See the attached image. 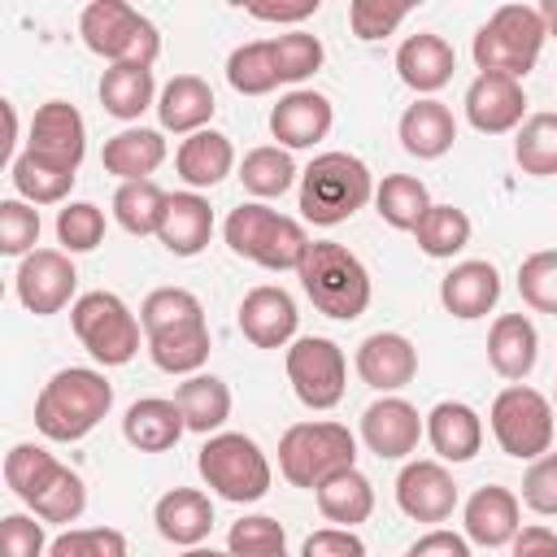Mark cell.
Listing matches in <instances>:
<instances>
[{
    "instance_id": "20",
    "label": "cell",
    "mask_w": 557,
    "mask_h": 557,
    "mask_svg": "<svg viewBox=\"0 0 557 557\" xmlns=\"http://www.w3.org/2000/svg\"><path fill=\"white\" fill-rule=\"evenodd\" d=\"M461 522H466V540L470 544H479V548H505L522 531V505H518V496L509 487L487 483V487H479L466 500Z\"/></svg>"
},
{
    "instance_id": "26",
    "label": "cell",
    "mask_w": 557,
    "mask_h": 557,
    "mask_svg": "<svg viewBox=\"0 0 557 557\" xmlns=\"http://www.w3.org/2000/svg\"><path fill=\"white\" fill-rule=\"evenodd\" d=\"M426 440L440 461H470L483 448V418L466 400H440L426 413Z\"/></svg>"
},
{
    "instance_id": "19",
    "label": "cell",
    "mask_w": 557,
    "mask_h": 557,
    "mask_svg": "<svg viewBox=\"0 0 557 557\" xmlns=\"http://www.w3.org/2000/svg\"><path fill=\"white\" fill-rule=\"evenodd\" d=\"M331 122H335V109L322 91H309V87H296L287 91L274 109H270V135L278 139V148H313L318 139L331 135Z\"/></svg>"
},
{
    "instance_id": "8",
    "label": "cell",
    "mask_w": 557,
    "mask_h": 557,
    "mask_svg": "<svg viewBox=\"0 0 557 557\" xmlns=\"http://www.w3.org/2000/svg\"><path fill=\"white\" fill-rule=\"evenodd\" d=\"M78 35L109 65H144V70H152V61L161 52L157 26L139 9H131L126 0H91L83 9V17H78Z\"/></svg>"
},
{
    "instance_id": "48",
    "label": "cell",
    "mask_w": 557,
    "mask_h": 557,
    "mask_svg": "<svg viewBox=\"0 0 557 557\" xmlns=\"http://www.w3.org/2000/svg\"><path fill=\"white\" fill-rule=\"evenodd\" d=\"M191 318H205V305H200L196 292H187V287H157V292H148L144 305H139L144 335H148V331H161V326H174V322H191Z\"/></svg>"
},
{
    "instance_id": "13",
    "label": "cell",
    "mask_w": 557,
    "mask_h": 557,
    "mask_svg": "<svg viewBox=\"0 0 557 557\" xmlns=\"http://www.w3.org/2000/svg\"><path fill=\"white\" fill-rule=\"evenodd\" d=\"M30 157L48 161V165H61V170H74L83 165V152H87V122L83 113L70 104V100H48L35 109L30 117V139L26 148Z\"/></svg>"
},
{
    "instance_id": "39",
    "label": "cell",
    "mask_w": 557,
    "mask_h": 557,
    "mask_svg": "<svg viewBox=\"0 0 557 557\" xmlns=\"http://www.w3.org/2000/svg\"><path fill=\"white\" fill-rule=\"evenodd\" d=\"M9 178H13V191L26 200V205H61L74 187V170H61V165H48L30 152H17L13 165H9Z\"/></svg>"
},
{
    "instance_id": "24",
    "label": "cell",
    "mask_w": 557,
    "mask_h": 557,
    "mask_svg": "<svg viewBox=\"0 0 557 557\" xmlns=\"http://www.w3.org/2000/svg\"><path fill=\"white\" fill-rule=\"evenodd\" d=\"M213 113H218V100H213V87L200 74H174L161 87V96H157L161 131H174V135L209 131V117Z\"/></svg>"
},
{
    "instance_id": "33",
    "label": "cell",
    "mask_w": 557,
    "mask_h": 557,
    "mask_svg": "<svg viewBox=\"0 0 557 557\" xmlns=\"http://www.w3.org/2000/svg\"><path fill=\"white\" fill-rule=\"evenodd\" d=\"M174 405L183 409L187 431L196 435H218L222 422L231 418V387L218 374H187L174 392Z\"/></svg>"
},
{
    "instance_id": "9",
    "label": "cell",
    "mask_w": 557,
    "mask_h": 557,
    "mask_svg": "<svg viewBox=\"0 0 557 557\" xmlns=\"http://www.w3.org/2000/svg\"><path fill=\"white\" fill-rule=\"evenodd\" d=\"M70 326L78 344L100 361V366H126L139 352V318L117 292H83L70 305Z\"/></svg>"
},
{
    "instance_id": "2",
    "label": "cell",
    "mask_w": 557,
    "mask_h": 557,
    "mask_svg": "<svg viewBox=\"0 0 557 557\" xmlns=\"http://www.w3.org/2000/svg\"><path fill=\"white\" fill-rule=\"evenodd\" d=\"M374 200L370 165L352 152H318L300 170V218L313 226H339Z\"/></svg>"
},
{
    "instance_id": "25",
    "label": "cell",
    "mask_w": 557,
    "mask_h": 557,
    "mask_svg": "<svg viewBox=\"0 0 557 557\" xmlns=\"http://www.w3.org/2000/svg\"><path fill=\"white\" fill-rule=\"evenodd\" d=\"M535 357H540V335H535V322L527 313H500L487 331V361L500 379L509 383H522L531 370H535Z\"/></svg>"
},
{
    "instance_id": "38",
    "label": "cell",
    "mask_w": 557,
    "mask_h": 557,
    "mask_svg": "<svg viewBox=\"0 0 557 557\" xmlns=\"http://www.w3.org/2000/svg\"><path fill=\"white\" fill-rule=\"evenodd\" d=\"M61 470H65V466H61L48 448H39V444H13V448L4 453V483H9L13 496L26 500V505H35V500L57 483Z\"/></svg>"
},
{
    "instance_id": "5",
    "label": "cell",
    "mask_w": 557,
    "mask_h": 557,
    "mask_svg": "<svg viewBox=\"0 0 557 557\" xmlns=\"http://www.w3.org/2000/svg\"><path fill=\"white\" fill-rule=\"evenodd\" d=\"M222 235H226V248L235 257H244V261H252L261 270H274V274L278 270H300V261H305V252L313 244L296 218L274 213L261 200H248V205L231 209Z\"/></svg>"
},
{
    "instance_id": "45",
    "label": "cell",
    "mask_w": 557,
    "mask_h": 557,
    "mask_svg": "<svg viewBox=\"0 0 557 557\" xmlns=\"http://www.w3.org/2000/svg\"><path fill=\"white\" fill-rule=\"evenodd\" d=\"M270 48H274V65H278V78L283 83H305L309 74H318L322 70V39L318 35H309V30H287V35H274L270 39Z\"/></svg>"
},
{
    "instance_id": "43",
    "label": "cell",
    "mask_w": 557,
    "mask_h": 557,
    "mask_svg": "<svg viewBox=\"0 0 557 557\" xmlns=\"http://www.w3.org/2000/svg\"><path fill=\"white\" fill-rule=\"evenodd\" d=\"M513 161H518V170L531 174V178L557 174V113H531V117L518 126Z\"/></svg>"
},
{
    "instance_id": "16",
    "label": "cell",
    "mask_w": 557,
    "mask_h": 557,
    "mask_svg": "<svg viewBox=\"0 0 557 557\" xmlns=\"http://www.w3.org/2000/svg\"><path fill=\"white\" fill-rule=\"evenodd\" d=\"M396 505L413 522H448L457 509V483L444 461H409L396 474Z\"/></svg>"
},
{
    "instance_id": "57",
    "label": "cell",
    "mask_w": 557,
    "mask_h": 557,
    "mask_svg": "<svg viewBox=\"0 0 557 557\" xmlns=\"http://www.w3.org/2000/svg\"><path fill=\"white\" fill-rule=\"evenodd\" d=\"M252 17H261V22H278V26H296V22H305V17H313L318 13V0H292V4H261V0H252V4H244Z\"/></svg>"
},
{
    "instance_id": "46",
    "label": "cell",
    "mask_w": 557,
    "mask_h": 557,
    "mask_svg": "<svg viewBox=\"0 0 557 557\" xmlns=\"http://www.w3.org/2000/svg\"><path fill=\"white\" fill-rule=\"evenodd\" d=\"M518 292H522V305H531L535 313H557V248H540L522 257Z\"/></svg>"
},
{
    "instance_id": "44",
    "label": "cell",
    "mask_w": 557,
    "mask_h": 557,
    "mask_svg": "<svg viewBox=\"0 0 557 557\" xmlns=\"http://www.w3.org/2000/svg\"><path fill=\"white\" fill-rule=\"evenodd\" d=\"M231 557H287V531L270 513H248L226 535Z\"/></svg>"
},
{
    "instance_id": "59",
    "label": "cell",
    "mask_w": 557,
    "mask_h": 557,
    "mask_svg": "<svg viewBox=\"0 0 557 557\" xmlns=\"http://www.w3.org/2000/svg\"><path fill=\"white\" fill-rule=\"evenodd\" d=\"M540 17H544V26H548V35L557 39V0H544V4H540Z\"/></svg>"
},
{
    "instance_id": "6",
    "label": "cell",
    "mask_w": 557,
    "mask_h": 557,
    "mask_svg": "<svg viewBox=\"0 0 557 557\" xmlns=\"http://www.w3.org/2000/svg\"><path fill=\"white\" fill-rule=\"evenodd\" d=\"M196 470H200L205 487L218 492L231 505H252L274 483L270 457L244 431H218V435H209L200 444V453H196Z\"/></svg>"
},
{
    "instance_id": "62",
    "label": "cell",
    "mask_w": 557,
    "mask_h": 557,
    "mask_svg": "<svg viewBox=\"0 0 557 557\" xmlns=\"http://www.w3.org/2000/svg\"><path fill=\"white\" fill-rule=\"evenodd\" d=\"M405 557H409V553H405Z\"/></svg>"
},
{
    "instance_id": "55",
    "label": "cell",
    "mask_w": 557,
    "mask_h": 557,
    "mask_svg": "<svg viewBox=\"0 0 557 557\" xmlns=\"http://www.w3.org/2000/svg\"><path fill=\"white\" fill-rule=\"evenodd\" d=\"M300 557H366V544L348 527H322L300 544Z\"/></svg>"
},
{
    "instance_id": "51",
    "label": "cell",
    "mask_w": 557,
    "mask_h": 557,
    "mask_svg": "<svg viewBox=\"0 0 557 557\" xmlns=\"http://www.w3.org/2000/svg\"><path fill=\"white\" fill-rule=\"evenodd\" d=\"M405 17H409L405 0H352L348 4V26H352V35L361 44H374V39L392 35Z\"/></svg>"
},
{
    "instance_id": "58",
    "label": "cell",
    "mask_w": 557,
    "mask_h": 557,
    "mask_svg": "<svg viewBox=\"0 0 557 557\" xmlns=\"http://www.w3.org/2000/svg\"><path fill=\"white\" fill-rule=\"evenodd\" d=\"M513 557H557V531H548V527H522L513 535Z\"/></svg>"
},
{
    "instance_id": "28",
    "label": "cell",
    "mask_w": 557,
    "mask_h": 557,
    "mask_svg": "<svg viewBox=\"0 0 557 557\" xmlns=\"http://www.w3.org/2000/svg\"><path fill=\"white\" fill-rule=\"evenodd\" d=\"M213 235V209L200 191H174L170 205H165V218H161V231L157 239L165 244V252L174 257H196L205 252Z\"/></svg>"
},
{
    "instance_id": "27",
    "label": "cell",
    "mask_w": 557,
    "mask_h": 557,
    "mask_svg": "<svg viewBox=\"0 0 557 557\" xmlns=\"http://www.w3.org/2000/svg\"><path fill=\"white\" fill-rule=\"evenodd\" d=\"M183 431H187L183 409L174 400H165V396H144L122 418V435L139 453H170L183 440Z\"/></svg>"
},
{
    "instance_id": "32",
    "label": "cell",
    "mask_w": 557,
    "mask_h": 557,
    "mask_svg": "<svg viewBox=\"0 0 557 557\" xmlns=\"http://www.w3.org/2000/svg\"><path fill=\"white\" fill-rule=\"evenodd\" d=\"M100 161H104V170L113 178L139 183L152 170H161V161H165V135L161 131H148V126H126L113 139H104Z\"/></svg>"
},
{
    "instance_id": "23",
    "label": "cell",
    "mask_w": 557,
    "mask_h": 557,
    "mask_svg": "<svg viewBox=\"0 0 557 557\" xmlns=\"http://www.w3.org/2000/svg\"><path fill=\"white\" fill-rule=\"evenodd\" d=\"M396 135H400V148H405L409 157H418V161H440V157L453 148V139H457V117H453V109H448L444 100L418 96V100L400 113Z\"/></svg>"
},
{
    "instance_id": "41",
    "label": "cell",
    "mask_w": 557,
    "mask_h": 557,
    "mask_svg": "<svg viewBox=\"0 0 557 557\" xmlns=\"http://www.w3.org/2000/svg\"><path fill=\"white\" fill-rule=\"evenodd\" d=\"M226 83H231L239 96H270V91L283 83V78H278V65H274L270 39L239 44V48L226 57Z\"/></svg>"
},
{
    "instance_id": "21",
    "label": "cell",
    "mask_w": 557,
    "mask_h": 557,
    "mask_svg": "<svg viewBox=\"0 0 557 557\" xmlns=\"http://www.w3.org/2000/svg\"><path fill=\"white\" fill-rule=\"evenodd\" d=\"M457 70V52L444 35L435 30H418L396 48V74L405 87H413L418 96H435Z\"/></svg>"
},
{
    "instance_id": "29",
    "label": "cell",
    "mask_w": 557,
    "mask_h": 557,
    "mask_svg": "<svg viewBox=\"0 0 557 557\" xmlns=\"http://www.w3.org/2000/svg\"><path fill=\"white\" fill-rule=\"evenodd\" d=\"M209 348L213 344H209V322L205 318L148 331V357L165 374H200V366L209 361Z\"/></svg>"
},
{
    "instance_id": "17",
    "label": "cell",
    "mask_w": 557,
    "mask_h": 557,
    "mask_svg": "<svg viewBox=\"0 0 557 557\" xmlns=\"http://www.w3.org/2000/svg\"><path fill=\"white\" fill-rule=\"evenodd\" d=\"M357 374L366 387L396 396L418 374V348L400 331H374L357 344Z\"/></svg>"
},
{
    "instance_id": "60",
    "label": "cell",
    "mask_w": 557,
    "mask_h": 557,
    "mask_svg": "<svg viewBox=\"0 0 557 557\" xmlns=\"http://www.w3.org/2000/svg\"><path fill=\"white\" fill-rule=\"evenodd\" d=\"M178 557H231V553H218V548H187V553H178Z\"/></svg>"
},
{
    "instance_id": "40",
    "label": "cell",
    "mask_w": 557,
    "mask_h": 557,
    "mask_svg": "<svg viewBox=\"0 0 557 557\" xmlns=\"http://www.w3.org/2000/svg\"><path fill=\"white\" fill-rule=\"evenodd\" d=\"M165 205H170V191H161L152 178L122 183L113 191V218L131 235H157L161 231V218H165Z\"/></svg>"
},
{
    "instance_id": "14",
    "label": "cell",
    "mask_w": 557,
    "mask_h": 557,
    "mask_svg": "<svg viewBox=\"0 0 557 557\" xmlns=\"http://www.w3.org/2000/svg\"><path fill=\"white\" fill-rule=\"evenodd\" d=\"M422 435H426V418H418V409L405 396H379L361 413V444L383 461L409 457Z\"/></svg>"
},
{
    "instance_id": "61",
    "label": "cell",
    "mask_w": 557,
    "mask_h": 557,
    "mask_svg": "<svg viewBox=\"0 0 557 557\" xmlns=\"http://www.w3.org/2000/svg\"><path fill=\"white\" fill-rule=\"evenodd\" d=\"M553 409H557V387H553Z\"/></svg>"
},
{
    "instance_id": "50",
    "label": "cell",
    "mask_w": 557,
    "mask_h": 557,
    "mask_svg": "<svg viewBox=\"0 0 557 557\" xmlns=\"http://www.w3.org/2000/svg\"><path fill=\"white\" fill-rule=\"evenodd\" d=\"M39 244V209L22 196L0 200V252L4 257H30Z\"/></svg>"
},
{
    "instance_id": "53",
    "label": "cell",
    "mask_w": 557,
    "mask_h": 557,
    "mask_svg": "<svg viewBox=\"0 0 557 557\" xmlns=\"http://www.w3.org/2000/svg\"><path fill=\"white\" fill-rule=\"evenodd\" d=\"M44 553H48L44 522H35L30 513L0 518V557H44Z\"/></svg>"
},
{
    "instance_id": "4",
    "label": "cell",
    "mask_w": 557,
    "mask_h": 557,
    "mask_svg": "<svg viewBox=\"0 0 557 557\" xmlns=\"http://www.w3.org/2000/svg\"><path fill=\"white\" fill-rule=\"evenodd\" d=\"M548 26L540 17V4H500L474 35L470 52L479 74H505V78H527L544 52Z\"/></svg>"
},
{
    "instance_id": "36",
    "label": "cell",
    "mask_w": 557,
    "mask_h": 557,
    "mask_svg": "<svg viewBox=\"0 0 557 557\" xmlns=\"http://www.w3.org/2000/svg\"><path fill=\"white\" fill-rule=\"evenodd\" d=\"M296 178H300V170H296L292 152L278 148V144H261V148L244 152V161H239V183H244V191L257 196V200L283 196Z\"/></svg>"
},
{
    "instance_id": "30",
    "label": "cell",
    "mask_w": 557,
    "mask_h": 557,
    "mask_svg": "<svg viewBox=\"0 0 557 557\" xmlns=\"http://www.w3.org/2000/svg\"><path fill=\"white\" fill-rule=\"evenodd\" d=\"M152 522H157V531H161L170 544L196 548V544H205V535L213 531V505H209V496L196 492V487H174V492H165V496L157 500Z\"/></svg>"
},
{
    "instance_id": "1",
    "label": "cell",
    "mask_w": 557,
    "mask_h": 557,
    "mask_svg": "<svg viewBox=\"0 0 557 557\" xmlns=\"http://www.w3.org/2000/svg\"><path fill=\"white\" fill-rule=\"evenodd\" d=\"M109 409H113V383L91 366H65L39 387L35 426L44 440L74 444V440L91 435Z\"/></svg>"
},
{
    "instance_id": "10",
    "label": "cell",
    "mask_w": 557,
    "mask_h": 557,
    "mask_svg": "<svg viewBox=\"0 0 557 557\" xmlns=\"http://www.w3.org/2000/svg\"><path fill=\"white\" fill-rule=\"evenodd\" d=\"M492 435L500 444L505 457H518V461H535L544 453H553V400L527 383H509L496 392L492 400Z\"/></svg>"
},
{
    "instance_id": "22",
    "label": "cell",
    "mask_w": 557,
    "mask_h": 557,
    "mask_svg": "<svg viewBox=\"0 0 557 557\" xmlns=\"http://www.w3.org/2000/svg\"><path fill=\"white\" fill-rule=\"evenodd\" d=\"M496 300H500V274L492 261H457L440 278V305L461 322L487 318Z\"/></svg>"
},
{
    "instance_id": "11",
    "label": "cell",
    "mask_w": 557,
    "mask_h": 557,
    "mask_svg": "<svg viewBox=\"0 0 557 557\" xmlns=\"http://www.w3.org/2000/svg\"><path fill=\"white\" fill-rule=\"evenodd\" d=\"M287 383L305 409H335L348 387L344 348L326 335H300L287 348Z\"/></svg>"
},
{
    "instance_id": "37",
    "label": "cell",
    "mask_w": 557,
    "mask_h": 557,
    "mask_svg": "<svg viewBox=\"0 0 557 557\" xmlns=\"http://www.w3.org/2000/svg\"><path fill=\"white\" fill-rule=\"evenodd\" d=\"M426 209H431L426 183L413 178V174H387V178L374 187V213H379L392 231H418V222L426 218Z\"/></svg>"
},
{
    "instance_id": "54",
    "label": "cell",
    "mask_w": 557,
    "mask_h": 557,
    "mask_svg": "<svg viewBox=\"0 0 557 557\" xmlns=\"http://www.w3.org/2000/svg\"><path fill=\"white\" fill-rule=\"evenodd\" d=\"M522 500H527V509H535L544 518L557 513V453H544V457H535L527 466V474H522Z\"/></svg>"
},
{
    "instance_id": "18",
    "label": "cell",
    "mask_w": 557,
    "mask_h": 557,
    "mask_svg": "<svg viewBox=\"0 0 557 557\" xmlns=\"http://www.w3.org/2000/svg\"><path fill=\"white\" fill-rule=\"evenodd\" d=\"M296 322H300L296 300L283 287H274V283H261V287H252L239 300V331H244V339L252 348H283V344H292L296 339Z\"/></svg>"
},
{
    "instance_id": "47",
    "label": "cell",
    "mask_w": 557,
    "mask_h": 557,
    "mask_svg": "<svg viewBox=\"0 0 557 557\" xmlns=\"http://www.w3.org/2000/svg\"><path fill=\"white\" fill-rule=\"evenodd\" d=\"M57 239L65 252H91L104 239V213L91 200H70L57 213Z\"/></svg>"
},
{
    "instance_id": "42",
    "label": "cell",
    "mask_w": 557,
    "mask_h": 557,
    "mask_svg": "<svg viewBox=\"0 0 557 557\" xmlns=\"http://www.w3.org/2000/svg\"><path fill=\"white\" fill-rule=\"evenodd\" d=\"M470 231H474V226H470L466 209H457V205H431L426 218L418 222L413 239H418V248H422L426 257L448 261V257H457V252L470 244Z\"/></svg>"
},
{
    "instance_id": "34",
    "label": "cell",
    "mask_w": 557,
    "mask_h": 557,
    "mask_svg": "<svg viewBox=\"0 0 557 557\" xmlns=\"http://www.w3.org/2000/svg\"><path fill=\"white\" fill-rule=\"evenodd\" d=\"M313 500H318V509H322L326 522L352 531L357 522H366L374 513V483L352 466V470H339L326 483H318L313 487Z\"/></svg>"
},
{
    "instance_id": "56",
    "label": "cell",
    "mask_w": 557,
    "mask_h": 557,
    "mask_svg": "<svg viewBox=\"0 0 557 557\" xmlns=\"http://www.w3.org/2000/svg\"><path fill=\"white\" fill-rule=\"evenodd\" d=\"M409 557H470V540L444 527H431L426 535H418L409 544Z\"/></svg>"
},
{
    "instance_id": "3",
    "label": "cell",
    "mask_w": 557,
    "mask_h": 557,
    "mask_svg": "<svg viewBox=\"0 0 557 557\" xmlns=\"http://www.w3.org/2000/svg\"><path fill=\"white\" fill-rule=\"evenodd\" d=\"M300 287L313 300L318 313L335 318V322H352L370 309V270L361 265V257L335 239H313L305 261H300Z\"/></svg>"
},
{
    "instance_id": "31",
    "label": "cell",
    "mask_w": 557,
    "mask_h": 557,
    "mask_svg": "<svg viewBox=\"0 0 557 557\" xmlns=\"http://www.w3.org/2000/svg\"><path fill=\"white\" fill-rule=\"evenodd\" d=\"M174 170H178V178H183L191 191L218 187V183L235 170V148H231V139H226L222 131H196V135H187V139L178 144Z\"/></svg>"
},
{
    "instance_id": "49",
    "label": "cell",
    "mask_w": 557,
    "mask_h": 557,
    "mask_svg": "<svg viewBox=\"0 0 557 557\" xmlns=\"http://www.w3.org/2000/svg\"><path fill=\"white\" fill-rule=\"evenodd\" d=\"M48 557H126V535L117 527H70L48 544Z\"/></svg>"
},
{
    "instance_id": "12",
    "label": "cell",
    "mask_w": 557,
    "mask_h": 557,
    "mask_svg": "<svg viewBox=\"0 0 557 557\" xmlns=\"http://www.w3.org/2000/svg\"><path fill=\"white\" fill-rule=\"evenodd\" d=\"M74 287H78V270L65 248H35L30 257H22V265L13 274V292H17L22 309L35 318L61 313L74 300Z\"/></svg>"
},
{
    "instance_id": "15",
    "label": "cell",
    "mask_w": 557,
    "mask_h": 557,
    "mask_svg": "<svg viewBox=\"0 0 557 557\" xmlns=\"http://www.w3.org/2000/svg\"><path fill=\"white\" fill-rule=\"evenodd\" d=\"M466 122L479 135H509L527 122V91L518 78L505 74H479L466 87Z\"/></svg>"
},
{
    "instance_id": "35",
    "label": "cell",
    "mask_w": 557,
    "mask_h": 557,
    "mask_svg": "<svg viewBox=\"0 0 557 557\" xmlns=\"http://www.w3.org/2000/svg\"><path fill=\"white\" fill-rule=\"evenodd\" d=\"M100 104L117 122H135L144 109H157V78L144 65H109L100 74Z\"/></svg>"
},
{
    "instance_id": "52",
    "label": "cell",
    "mask_w": 557,
    "mask_h": 557,
    "mask_svg": "<svg viewBox=\"0 0 557 557\" xmlns=\"http://www.w3.org/2000/svg\"><path fill=\"white\" fill-rule=\"evenodd\" d=\"M83 505H87V483L65 466V470L57 474V483H52L30 509H35L39 522H74V518L83 513Z\"/></svg>"
},
{
    "instance_id": "7",
    "label": "cell",
    "mask_w": 557,
    "mask_h": 557,
    "mask_svg": "<svg viewBox=\"0 0 557 557\" xmlns=\"http://www.w3.org/2000/svg\"><path fill=\"white\" fill-rule=\"evenodd\" d=\"M357 466V435L344 422H296L278 440V474L292 487H318Z\"/></svg>"
}]
</instances>
